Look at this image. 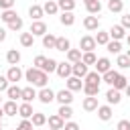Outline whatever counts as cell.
Here are the masks:
<instances>
[{
  "mask_svg": "<svg viewBox=\"0 0 130 130\" xmlns=\"http://www.w3.org/2000/svg\"><path fill=\"white\" fill-rule=\"evenodd\" d=\"M55 100H57L61 106H63V104L71 106V102H73V91H71V89H67V87H65V89H59V91L55 93Z\"/></svg>",
  "mask_w": 130,
  "mask_h": 130,
  "instance_id": "obj_1",
  "label": "cell"
},
{
  "mask_svg": "<svg viewBox=\"0 0 130 130\" xmlns=\"http://www.w3.org/2000/svg\"><path fill=\"white\" fill-rule=\"evenodd\" d=\"M28 32H30L32 37H43V35L47 32V24H45L43 20H32V22H30Z\"/></svg>",
  "mask_w": 130,
  "mask_h": 130,
  "instance_id": "obj_2",
  "label": "cell"
},
{
  "mask_svg": "<svg viewBox=\"0 0 130 130\" xmlns=\"http://www.w3.org/2000/svg\"><path fill=\"white\" fill-rule=\"evenodd\" d=\"M98 45H95V39L91 37V35H85V37H81V41H79V49H81V53H87V51H93Z\"/></svg>",
  "mask_w": 130,
  "mask_h": 130,
  "instance_id": "obj_3",
  "label": "cell"
},
{
  "mask_svg": "<svg viewBox=\"0 0 130 130\" xmlns=\"http://www.w3.org/2000/svg\"><path fill=\"white\" fill-rule=\"evenodd\" d=\"M37 98H39V102H41V104H51V102L55 100V91H53L51 87H47V85H45V87H41V91L37 93Z\"/></svg>",
  "mask_w": 130,
  "mask_h": 130,
  "instance_id": "obj_4",
  "label": "cell"
},
{
  "mask_svg": "<svg viewBox=\"0 0 130 130\" xmlns=\"http://www.w3.org/2000/svg\"><path fill=\"white\" fill-rule=\"evenodd\" d=\"M71 75H75V77H79V79H83V77L87 75V65H85L83 61H77V63H71Z\"/></svg>",
  "mask_w": 130,
  "mask_h": 130,
  "instance_id": "obj_5",
  "label": "cell"
},
{
  "mask_svg": "<svg viewBox=\"0 0 130 130\" xmlns=\"http://www.w3.org/2000/svg\"><path fill=\"white\" fill-rule=\"evenodd\" d=\"M22 75H24V73H22V69H20L18 65H10V69L6 71V77H8V81H10V83L20 81V79H22Z\"/></svg>",
  "mask_w": 130,
  "mask_h": 130,
  "instance_id": "obj_6",
  "label": "cell"
},
{
  "mask_svg": "<svg viewBox=\"0 0 130 130\" xmlns=\"http://www.w3.org/2000/svg\"><path fill=\"white\" fill-rule=\"evenodd\" d=\"M83 26H85V30H100V18H98V14L85 16L83 18Z\"/></svg>",
  "mask_w": 130,
  "mask_h": 130,
  "instance_id": "obj_7",
  "label": "cell"
},
{
  "mask_svg": "<svg viewBox=\"0 0 130 130\" xmlns=\"http://www.w3.org/2000/svg\"><path fill=\"white\" fill-rule=\"evenodd\" d=\"M108 35H110V39H114V41H122V39L126 37V28H124L122 24H112V28L108 30Z\"/></svg>",
  "mask_w": 130,
  "mask_h": 130,
  "instance_id": "obj_8",
  "label": "cell"
},
{
  "mask_svg": "<svg viewBox=\"0 0 130 130\" xmlns=\"http://www.w3.org/2000/svg\"><path fill=\"white\" fill-rule=\"evenodd\" d=\"M93 65H95V71H98V73H106L108 69H112V61H110L108 57H98V61H95Z\"/></svg>",
  "mask_w": 130,
  "mask_h": 130,
  "instance_id": "obj_9",
  "label": "cell"
},
{
  "mask_svg": "<svg viewBox=\"0 0 130 130\" xmlns=\"http://www.w3.org/2000/svg\"><path fill=\"white\" fill-rule=\"evenodd\" d=\"M55 73H57L61 79H67V77L71 75V63H65V61L57 63V69H55Z\"/></svg>",
  "mask_w": 130,
  "mask_h": 130,
  "instance_id": "obj_10",
  "label": "cell"
},
{
  "mask_svg": "<svg viewBox=\"0 0 130 130\" xmlns=\"http://www.w3.org/2000/svg\"><path fill=\"white\" fill-rule=\"evenodd\" d=\"M41 71H43V69H37V67H28V69L24 71V77H26V81H28L30 85H35V83L39 81V77H41Z\"/></svg>",
  "mask_w": 130,
  "mask_h": 130,
  "instance_id": "obj_11",
  "label": "cell"
},
{
  "mask_svg": "<svg viewBox=\"0 0 130 130\" xmlns=\"http://www.w3.org/2000/svg\"><path fill=\"white\" fill-rule=\"evenodd\" d=\"M65 85H67V89H71V91H79V89L83 87V81H81L79 77H75V75H69V77L65 79Z\"/></svg>",
  "mask_w": 130,
  "mask_h": 130,
  "instance_id": "obj_12",
  "label": "cell"
},
{
  "mask_svg": "<svg viewBox=\"0 0 130 130\" xmlns=\"http://www.w3.org/2000/svg\"><path fill=\"white\" fill-rule=\"evenodd\" d=\"M106 100H108V104L112 106H116V104H120L122 102V93H120V89H114V87H110L108 91H106Z\"/></svg>",
  "mask_w": 130,
  "mask_h": 130,
  "instance_id": "obj_13",
  "label": "cell"
},
{
  "mask_svg": "<svg viewBox=\"0 0 130 130\" xmlns=\"http://www.w3.org/2000/svg\"><path fill=\"white\" fill-rule=\"evenodd\" d=\"M83 110L85 112H93V110H98V95H87V98H83Z\"/></svg>",
  "mask_w": 130,
  "mask_h": 130,
  "instance_id": "obj_14",
  "label": "cell"
},
{
  "mask_svg": "<svg viewBox=\"0 0 130 130\" xmlns=\"http://www.w3.org/2000/svg\"><path fill=\"white\" fill-rule=\"evenodd\" d=\"M112 106L110 104H106V106H98V118L100 120H104V122H108V120H112Z\"/></svg>",
  "mask_w": 130,
  "mask_h": 130,
  "instance_id": "obj_15",
  "label": "cell"
},
{
  "mask_svg": "<svg viewBox=\"0 0 130 130\" xmlns=\"http://www.w3.org/2000/svg\"><path fill=\"white\" fill-rule=\"evenodd\" d=\"M28 16H30V20H41V18L45 16L43 6H41V4H32V6L28 8Z\"/></svg>",
  "mask_w": 130,
  "mask_h": 130,
  "instance_id": "obj_16",
  "label": "cell"
},
{
  "mask_svg": "<svg viewBox=\"0 0 130 130\" xmlns=\"http://www.w3.org/2000/svg\"><path fill=\"white\" fill-rule=\"evenodd\" d=\"M2 112H4L6 116H16V114H18V106H16V102H14V100L4 102V104H2Z\"/></svg>",
  "mask_w": 130,
  "mask_h": 130,
  "instance_id": "obj_17",
  "label": "cell"
},
{
  "mask_svg": "<svg viewBox=\"0 0 130 130\" xmlns=\"http://www.w3.org/2000/svg\"><path fill=\"white\" fill-rule=\"evenodd\" d=\"M35 114V110H32V106L28 104V102H22L20 106H18V116L20 118H26V120H30V116Z\"/></svg>",
  "mask_w": 130,
  "mask_h": 130,
  "instance_id": "obj_18",
  "label": "cell"
},
{
  "mask_svg": "<svg viewBox=\"0 0 130 130\" xmlns=\"http://www.w3.org/2000/svg\"><path fill=\"white\" fill-rule=\"evenodd\" d=\"M6 95H8V100H20V95H22V87H18L16 83H12V85H8V89H6Z\"/></svg>",
  "mask_w": 130,
  "mask_h": 130,
  "instance_id": "obj_19",
  "label": "cell"
},
{
  "mask_svg": "<svg viewBox=\"0 0 130 130\" xmlns=\"http://www.w3.org/2000/svg\"><path fill=\"white\" fill-rule=\"evenodd\" d=\"M37 98V89H35V85H28V87H22V95H20V100L22 102H32Z\"/></svg>",
  "mask_w": 130,
  "mask_h": 130,
  "instance_id": "obj_20",
  "label": "cell"
},
{
  "mask_svg": "<svg viewBox=\"0 0 130 130\" xmlns=\"http://www.w3.org/2000/svg\"><path fill=\"white\" fill-rule=\"evenodd\" d=\"M30 122H32V126H35V128H41V126H45V124H47V116H45L43 112H35V114L30 116Z\"/></svg>",
  "mask_w": 130,
  "mask_h": 130,
  "instance_id": "obj_21",
  "label": "cell"
},
{
  "mask_svg": "<svg viewBox=\"0 0 130 130\" xmlns=\"http://www.w3.org/2000/svg\"><path fill=\"white\" fill-rule=\"evenodd\" d=\"M69 49H71V43H69V39H65V37H57L55 51H63V53H67Z\"/></svg>",
  "mask_w": 130,
  "mask_h": 130,
  "instance_id": "obj_22",
  "label": "cell"
},
{
  "mask_svg": "<svg viewBox=\"0 0 130 130\" xmlns=\"http://www.w3.org/2000/svg\"><path fill=\"white\" fill-rule=\"evenodd\" d=\"M43 10H45V14H57L59 12V6H57V0H47L45 4H43Z\"/></svg>",
  "mask_w": 130,
  "mask_h": 130,
  "instance_id": "obj_23",
  "label": "cell"
},
{
  "mask_svg": "<svg viewBox=\"0 0 130 130\" xmlns=\"http://www.w3.org/2000/svg\"><path fill=\"white\" fill-rule=\"evenodd\" d=\"M85 10H87V14H100L102 12V2L100 0H91V2L85 4Z\"/></svg>",
  "mask_w": 130,
  "mask_h": 130,
  "instance_id": "obj_24",
  "label": "cell"
},
{
  "mask_svg": "<svg viewBox=\"0 0 130 130\" xmlns=\"http://www.w3.org/2000/svg\"><path fill=\"white\" fill-rule=\"evenodd\" d=\"M6 61H8V65H18V63H20V51L10 49V51L6 53Z\"/></svg>",
  "mask_w": 130,
  "mask_h": 130,
  "instance_id": "obj_25",
  "label": "cell"
},
{
  "mask_svg": "<svg viewBox=\"0 0 130 130\" xmlns=\"http://www.w3.org/2000/svg\"><path fill=\"white\" fill-rule=\"evenodd\" d=\"M47 122H49V128H63V124H65V120H63L59 114L49 116V118H47Z\"/></svg>",
  "mask_w": 130,
  "mask_h": 130,
  "instance_id": "obj_26",
  "label": "cell"
},
{
  "mask_svg": "<svg viewBox=\"0 0 130 130\" xmlns=\"http://www.w3.org/2000/svg\"><path fill=\"white\" fill-rule=\"evenodd\" d=\"M57 6L61 12H73L75 8V0H57Z\"/></svg>",
  "mask_w": 130,
  "mask_h": 130,
  "instance_id": "obj_27",
  "label": "cell"
},
{
  "mask_svg": "<svg viewBox=\"0 0 130 130\" xmlns=\"http://www.w3.org/2000/svg\"><path fill=\"white\" fill-rule=\"evenodd\" d=\"M59 20H61L63 26H71V24H75V14L73 12H61Z\"/></svg>",
  "mask_w": 130,
  "mask_h": 130,
  "instance_id": "obj_28",
  "label": "cell"
},
{
  "mask_svg": "<svg viewBox=\"0 0 130 130\" xmlns=\"http://www.w3.org/2000/svg\"><path fill=\"white\" fill-rule=\"evenodd\" d=\"M55 43H57V37L51 35V32H45L43 35V47L45 49H55Z\"/></svg>",
  "mask_w": 130,
  "mask_h": 130,
  "instance_id": "obj_29",
  "label": "cell"
},
{
  "mask_svg": "<svg viewBox=\"0 0 130 130\" xmlns=\"http://www.w3.org/2000/svg\"><path fill=\"white\" fill-rule=\"evenodd\" d=\"M106 49H108V53L120 55V51H122V43H120V41H114V39H110V41H108V45H106Z\"/></svg>",
  "mask_w": 130,
  "mask_h": 130,
  "instance_id": "obj_30",
  "label": "cell"
},
{
  "mask_svg": "<svg viewBox=\"0 0 130 130\" xmlns=\"http://www.w3.org/2000/svg\"><path fill=\"white\" fill-rule=\"evenodd\" d=\"M83 79H85L83 83H98V85H100V83H102V73H98V71H87V75H85Z\"/></svg>",
  "mask_w": 130,
  "mask_h": 130,
  "instance_id": "obj_31",
  "label": "cell"
},
{
  "mask_svg": "<svg viewBox=\"0 0 130 130\" xmlns=\"http://www.w3.org/2000/svg\"><path fill=\"white\" fill-rule=\"evenodd\" d=\"M16 16H18V14H16V10H14V8H8V10H2V14H0V20L8 24V22H10V20H14Z\"/></svg>",
  "mask_w": 130,
  "mask_h": 130,
  "instance_id": "obj_32",
  "label": "cell"
},
{
  "mask_svg": "<svg viewBox=\"0 0 130 130\" xmlns=\"http://www.w3.org/2000/svg\"><path fill=\"white\" fill-rule=\"evenodd\" d=\"M81 89H83L85 95H98V93H100V85H98V83H83Z\"/></svg>",
  "mask_w": 130,
  "mask_h": 130,
  "instance_id": "obj_33",
  "label": "cell"
},
{
  "mask_svg": "<svg viewBox=\"0 0 130 130\" xmlns=\"http://www.w3.org/2000/svg\"><path fill=\"white\" fill-rule=\"evenodd\" d=\"M67 61H69V63L81 61V49H69V51H67Z\"/></svg>",
  "mask_w": 130,
  "mask_h": 130,
  "instance_id": "obj_34",
  "label": "cell"
},
{
  "mask_svg": "<svg viewBox=\"0 0 130 130\" xmlns=\"http://www.w3.org/2000/svg\"><path fill=\"white\" fill-rule=\"evenodd\" d=\"M57 114L63 118V120H69L71 116H73V110H71V106H67V104H63V106H59V110H57Z\"/></svg>",
  "mask_w": 130,
  "mask_h": 130,
  "instance_id": "obj_35",
  "label": "cell"
},
{
  "mask_svg": "<svg viewBox=\"0 0 130 130\" xmlns=\"http://www.w3.org/2000/svg\"><path fill=\"white\" fill-rule=\"evenodd\" d=\"M108 10L110 12H122L124 10V2L122 0H108Z\"/></svg>",
  "mask_w": 130,
  "mask_h": 130,
  "instance_id": "obj_36",
  "label": "cell"
},
{
  "mask_svg": "<svg viewBox=\"0 0 130 130\" xmlns=\"http://www.w3.org/2000/svg\"><path fill=\"white\" fill-rule=\"evenodd\" d=\"M93 39H95V45H108L110 35H108V30H98V35Z\"/></svg>",
  "mask_w": 130,
  "mask_h": 130,
  "instance_id": "obj_37",
  "label": "cell"
},
{
  "mask_svg": "<svg viewBox=\"0 0 130 130\" xmlns=\"http://www.w3.org/2000/svg\"><path fill=\"white\" fill-rule=\"evenodd\" d=\"M116 77H118V71H116V69H108L106 73H102V81H106V83H110V85L114 83Z\"/></svg>",
  "mask_w": 130,
  "mask_h": 130,
  "instance_id": "obj_38",
  "label": "cell"
},
{
  "mask_svg": "<svg viewBox=\"0 0 130 130\" xmlns=\"http://www.w3.org/2000/svg\"><path fill=\"white\" fill-rule=\"evenodd\" d=\"M112 85H114V89H120V91H122V89L128 85V79H126L122 73H118V77L114 79V83H112Z\"/></svg>",
  "mask_w": 130,
  "mask_h": 130,
  "instance_id": "obj_39",
  "label": "cell"
},
{
  "mask_svg": "<svg viewBox=\"0 0 130 130\" xmlns=\"http://www.w3.org/2000/svg\"><path fill=\"white\" fill-rule=\"evenodd\" d=\"M32 43H35V37H32L30 32H22V35H20V45H22V47L28 49V47H32Z\"/></svg>",
  "mask_w": 130,
  "mask_h": 130,
  "instance_id": "obj_40",
  "label": "cell"
},
{
  "mask_svg": "<svg viewBox=\"0 0 130 130\" xmlns=\"http://www.w3.org/2000/svg\"><path fill=\"white\" fill-rule=\"evenodd\" d=\"M81 61H83L85 65H93V63L98 61V57H95L93 51H87V53H81Z\"/></svg>",
  "mask_w": 130,
  "mask_h": 130,
  "instance_id": "obj_41",
  "label": "cell"
},
{
  "mask_svg": "<svg viewBox=\"0 0 130 130\" xmlns=\"http://www.w3.org/2000/svg\"><path fill=\"white\" fill-rule=\"evenodd\" d=\"M57 63H59V61L47 57V61H45V65H43V71H45V73H53V71L57 69Z\"/></svg>",
  "mask_w": 130,
  "mask_h": 130,
  "instance_id": "obj_42",
  "label": "cell"
},
{
  "mask_svg": "<svg viewBox=\"0 0 130 130\" xmlns=\"http://www.w3.org/2000/svg\"><path fill=\"white\" fill-rule=\"evenodd\" d=\"M116 65H118V69H128L130 67V57L128 55H118Z\"/></svg>",
  "mask_w": 130,
  "mask_h": 130,
  "instance_id": "obj_43",
  "label": "cell"
},
{
  "mask_svg": "<svg viewBox=\"0 0 130 130\" xmlns=\"http://www.w3.org/2000/svg\"><path fill=\"white\" fill-rule=\"evenodd\" d=\"M22 24H24V22H22V18H20V16H16L14 20H10V22H8V30H20V28H22Z\"/></svg>",
  "mask_w": 130,
  "mask_h": 130,
  "instance_id": "obj_44",
  "label": "cell"
},
{
  "mask_svg": "<svg viewBox=\"0 0 130 130\" xmlns=\"http://www.w3.org/2000/svg\"><path fill=\"white\" fill-rule=\"evenodd\" d=\"M45 61H47V57H45V55H37V57H35V61H32V67H37V69H43Z\"/></svg>",
  "mask_w": 130,
  "mask_h": 130,
  "instance_id": "obj_45",
  "label": "cell"
},
{
  "mask_svg": "<svg viewBox=\"0 0 130 130\" xmlns=\"http://www.w3.org/2000/svg\"><path fill=\"white\" fill-rule=\"evenodd\" d=\"M35 126H32V122L30 120H26V118H22V122L16 126V130H32Z\"/></svg>",
  "mask_w": 130,
  "mask_h": 130,
  "instance_id": "obj_46",
  "label": "cell"
},
{
  "mask_svg": "<svg viewBox=\"0 0 130 130\" xmlns=\"http://www.w3.org/2000/svg\"><path fill=\"white\" fill-rule=\"evenodd\" d=\"M8 85H10L8 77H6V75H0V93H2V91H6V89H8Z\"/></svg>",
  "mask_w": 130,
  "mask_h": 130,
  "instance_id": "obj_47",
  "label": "cell"
},
{
  "mask_svg": "<svg viewBox=\"0 0 130 130\" xmlns=\"http://www.w3.org/2000/svg\"><path fill=\"white\" fill-rule=\"evenodd\" d=\"M14 2H16V0H0V8H2V10L14 8Z\"/></svg>",
  "mask_w": 130,
  "mask_h": 130,
  "instance_id": "obj_48",
  "label": "cell"
},
{
  "mask_svg": "<svg viewBox=\"0 0 130 130\" xmlns=\"http://www.w3.org/2000/svg\"><path fill=\"white\" fill-rule=\"evenodd\" d=\"M116 130H130V120H120Z\"/></svg>",
  "mask_w": 130,
  "mask_h": 130,
  "instance_id": "obj_49",
  "label": "cell"
},
{
  "mask_svg": "<svg viewBox=\"0 0 130 130\" xmlns=\"http://www.w3.org/2000/svg\"><path fill=\"white\" fill-rule=\"evenodd\" d=\"M63 130H79V124L77 122H65L63 124Z\"/></svg>",
  "mask_w": 130,
  "mask_h": 130,
  "instance_id": "obj_50",
  "label": "cell"
},
{
  "mask_svg": "<svg viewBox=\"0 0 130 130\" xmlns=\"http://www.w3.org/2000/svg\"><path fill=\"white\" fill-rule=\"evenodd\" d=\"M120 24H122V26H124V28H130V12H128V14H124V16H122V22H120Z\"/></svg>",
  "mask_w": 130,
  "mask_h": 130,
  "instance_id": "obj_51",
  "label": "cell"
},
{
  "mask_svg": "<svg viewBox=\"0 0 130 130\" xmlns=\"http://www.w3.org/2000/svg\"><path fill=\"white\" fill-rule=\"evenodd\" d=\"M4 41H6V28L0 26V43H4Z\"/></svg>",
  "mask_w": 130,
  "mask_h": 130,
  "instance_id": "obj_52",
  "label": "cell"
},
{
  "mask_svg": "<svg viewBox=\"0 0 130 130\" xmlns=\"http://www.w3.org/2000/svg\"><path fill=\"white\" fill-rule=\"evenodd\" d=\"M124 91H126V95H128V98H130V83H128V85H126V87H124Z\"/></svg>",
  "mask_w": 130,
  "mask_h": 130,
  "instance_id": "obj_53",
  "label": "cell"
},
{
  "mask_svg": "<svg viewBox=\"0 0 130 130\" xmlns=\"http://www.w3.org/2000/svg\"><path fill=\"white\" fill-rule=\"evenodd\" d=\"M126 43H128V47H130V35H128V37H126Z\"/></svg>",
  "mask_w": 130,
  "mask_h": 130,
  "instance_id": "obj_54",
  "label": "cell"
},
{
  "mask_svg": "<svg viewBox=\"0 0 130 130\" xmlns=\"http://www.w3.org/2000/svg\"><path fill=\"white\" fill-rule=\"evenodd\" d=\"M2 116H4V112H2V106H0V120H2Z\"/></svg>",
  "mask_w": 130,
  "mask_h": 130,
  "instance_id": "obj_55",
  "label": "cell"
},
{
  "mask_svg": "<svg viewBox=\"0 0 130 130\" xmlns=\"http://www.w3.org/2000/svg\"><path fill=\"white\" fill-rule=\"evenodd\" d=\"M49 130H63V128H49Z\"/></svg>",
  "mask_w": 130,
  "mask_h": 130,
  "instance_id": "obj_56",
  "label": "cell"
},
{
  "mask_svg": "<svg viewBox=\"0 0 130 130\" xmlns=\"http://www.w3.org/2000/svg\"><path fill=\"white\" fill-rule=\"evenodd\" d=\"M126 55H128V57H130V47H128V53H126Z\"/></svg>",
  "mask_w": 130,
  "mask_h": 130,
  "instance_id": "obj_57",
  "label": "cell"
},
{
  "mask_svg": "<svg viewBox=\"0 0 130 130\" xmlns=\"http://www.w3.org/2000/svg\"><path fill=\"white\" fill-rule=\"evenodd\" d=\"M83 2H85V4H87V2H91V0H83Z\"/></svg>",
  "mask_w": 130,
  "mask_h": 130,
  "instance_id": "obj_58",
  "label": "cell"
},
{
  "mask_svg": "<svg viewBox=\"0 0 130 130\" xmlns=\"http://www.w3.org/2000/svg\"><path fill=\"white\" fill-rule=\"evenodd\" d=\"M0 128H2V120H0Z\"/></svg>",
  "mask_w": 130,
  "mask_h": 130,
  "instance_id": "obj_59",
  "label": "cell"
},
{
  "mask_svg": "<svg viewBox=\"0 0 130 130\" xmlns=\"http://www.w3.org/2000/svg\"><path fill=\"white\" fill-rule=\"evenodd\" d=\"M0 106H2V98H0Z\"/></svg>",
  "mask_w": 130,
  "mask_h": 130,
  "instance_id": "obj_60",
  "label": "cell"
}]
</instances>
